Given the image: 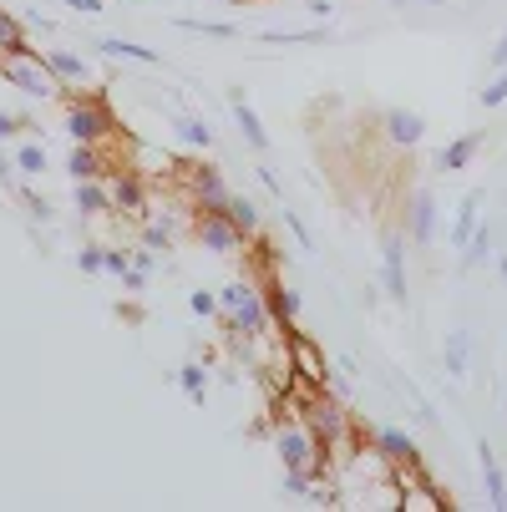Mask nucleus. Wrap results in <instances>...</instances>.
I'll use <instances>...</instances> for the list:
<instances>
[{"label":"nucleus","mask_w":507,"mask_h":512,"mask_svg":"<svg viewBox=\"0 0 507 512\" xmlns=\"http://www.w3.org/2000/svg\"><path fill=\"white\" fill-rule=\"evenodd\" d=\"M168 122H173V132H178V142H183V148H193V153H203V148H208V142H213V127H208L203 117H193V112H173Z\"/></svg>","instance_id":"nucleus-21"},{"label":"nucleus","mask_w":507,"mask_h":512,"mask_svg":"<svg viewBox=\"0 0 507 512\" xmlns=\"http://www.w3.org/2000/svg\"><path fill=\"white\" fill-rule=\"evenodd\" d=\"M142 244H148V249H168L173 244V224H168V218H163V224H148V229H142Z\"/></svg>","instance_id":"nucleus-34"},{"label":"nucleus","mask_w":507,"mask_h":512,"mask_svg":"<svg viewBox=\"0 0 507 512\" xmlns=\"http://www.w3.org/2000/svg\"><path fill=\"white\" fill-rule=\"evenodd\" d=\"M127 269H132V254H127V249H102V274L122 279Z\"/></svg>","instance_id":"nucleus-33"},{"label":"nucleus","mask_w":507,"mask_h":512,"mask_svg":"<svg viewBox=\"0 0 507 512\" xmlns=\"http://www.w3.org/2000/svg\"><path fill=\"white\" fill-rule=\"evenodd\" d=\"M229 112H234V122H239V132H244V142H249V148H254V153H269V132H264L259 112L249 107L244 87H234V92H229Z\"/></svg>","instance_id":"nucleus-15"},{"label":"nucleus","mask_w":507,"mask_h":512,"mask_svg":"<svg viewBox=\"0 0 507 512\" xmlns=\"http://www.w3.org/2000/svg\"><path fill=\"white\" fill-rule=\"evenodd\" d=\"M61 6H71V11H82V16H102V0H61Z\"/></svg>","instance_id":"nucleus-41"},{"label":"nucleus","mask_w":507,"mask_h":512,"mask_svg":"<svg viewBox=\"0 0 507 512\" xmlns=\"http://www.w3.org/2000/svg\"><path fill=\"white\" fill-rule=\"evenodd\" d=\"M284 229H289V234H295V244H300L305 254H315V239H310V229L300 224V218H295V213H284Z\"/></svg>","instance_id":"nucleus-36"},{"label":"nucleus","mask_w":507,"mask_h":512,"mask_svg":"<svg viewBox=\"0 0 507 512\" xmlns=\"http://www.w3.org/2000/svg\"><path fill=\"white\" fill-rule=\"evenodd\" d=\"M97 51L102 56H117V61H142V66H158L163 61L153 46H137V41H122V36H97Z\"/></svg>","instance_id":"nucleus-22"},{"label":"nucleus","mask_w":507,"mask_h":512,"mask_svg":"<svg viewBox=\"0 0 507 512\" xmlns=\"http://www.w3.org/2000/svg\"><path fill=\"white\" fill-rule=\"evenodd\" d=\"M21 56H36L31 51V36H26V21L0 11V61H21Z\"/></svg>","instance_id":"nucleus-17"},{"label":"nucleus","mask_w":507,"mask_h":512,"mask_svg":"<svg viewBox=\"0 0 507 512\" xmlns=\"http://www.w3.org/2000/svg\"><path fill=\"white\" fill-rule=\"evenodd\" d=\"M477 148H482V137H477V132H462V137H452L447 148L437 153V168H442V173H462V168L477 158Z\"/></svg>","instance_id":"nucleus-19"},{"label":"nucleus","mask_w":507,"mask_h":512,"mask_svg":"<svg viewBox=\"0 0 507 512\" xmlns=\"http://www.w3.org/2000/svg\"><path fill=\"white\" fill-rule=\"evenodd\" d=\"M284 492H289V497H310V492H315L310 472H284Z\"/></svg>","instance_id":"nucleus-35"},{"label":"nucleus","mask_w":507,"mask_h":512,"mask_svg":"<svg viewBox=\"0 0 507 512\" xmlns=\"http://www.w3.org/2000/svg\"><path fill=\"white\" fill-rule=\"evenodd\" d=\"M254 178H259V183H264V188H269V193H279V173H274V168H269V163H264V168H259V173H254Z\"/></svg>","instance_id":"nucleus-42"},{"label":"nucleus","mask_w":507,"mask_h":512,"mask_svg":"<svg viewBox=\"0 0 507 512\" xmlns=\"http://www.w3.org/2000/svg\"><path fill=\"white\" fill-rule=\"evenodd\" d=\"M295 421L315 436V442H320V452H330L335 442H345V436H350V421H345V406L335 401V396H325V386L320 391H310L300 406H295Z\"/></svg>","instance_id":"nucleus-1"},{"label":"nucleus","mask_w":507,"mask_h":512,"mask_svg":"<svg viewBox=\"0 0 507 512\" xmlns=\"http://www.w3.org/2000/svg\"><path fill=\"white\" fill-rule=\"evenodd\" d=\"M188 310H193L198 320H219V295H208V289H193V295H188Z\"/></svg>","instance_id":"nucleus-32"},{"label":"nucleus","mask_w":507,"mask_h":512,"mask_svg":"<svg viewBox=\"0 0 507 512\" xmlns=\"http://www.w3.org/2000/svg\"><path fill=\"white\" fill-rule=\"evenodd\" d=\"M381 289L406 310L411 289H406V239L401 234H386V244H381Z\"/></svg>","instance_id":"nucleus-7"},{"label":"nucleus","mask_w":507,"mask_h":512,"mask_svg":"<svg viewBox=\"0 0 507 512\" xmlns=\"http://www.w3.org/2000/svg\"><path fill=\"white\" fill-rule=\"evenodd\" d=\"M188 193H193V203H198V213H229V183H224V173L213 168V163H203V168H193L188 173Z\"/></svg>","instance_id":"nucleus-6"},{"label":"nucleus","mask_w":507,"mask_h":512,"mask_svg":"<svg viewBox=\"0 0 507 512\" xmlns=\"http://www.w3.org/2000/svg\"><path fill=\"white\" fill-rule=\"evenodd\" d=\"M16 173H26V178L46 173V148H41V142H21V148H16Z\"/></svg>","instance_id":"nucleus-28"},{"label":"nucleus","mask_w":507,"mask_h":512,"mask_svg":"<svg viewBox=\"0 0 507 512\" xmlns=\"http://www.w3.org/2000/svg\"><path fill=\"white\" fill-rule=\"evenodd\" d=\"M274 452H279V462H284V472H320V442H315V436L295 421V426H279L274 431Z\"/></svg>","instance_id":"nucleus-3"},{"label":"nucleus","mask_w":507,"mask_h":512,"mask_svg":"<svg viewBox=\"0 0 507 512\" xmlns=\"http://www.w3.org/2000/svg\"><path fill=\"white\" fill-rule=\"evenodd\" d=\"M198 244L208 249V254H219V259H234V254H244V229L234 224L229 213H198Z\"/></svg>","instance_id":"nucleus-4"},{"label":"nucleus","mask_w":507,"mask_h":512,"mask_svg":"<svg viewBox=\"0 0 507 512\" xmlns=\"http://www.w3.org/2000/svg\"><path fill=\"white\" fill-rule=\"evenodd\" d=\"M401 6H447V0H401Z\"/></svg>","instance_id":"nucleus-46"},{"label":"nucleus","mask_w":507,"mask_h":512,"mask_svg":"<svg viewBox=\"0 0 507 512\" xmlns=\"http://www.w3.org/2000/svg\"><path fill=\"white\" fill-rule=\"evenodd\" d=\"M178 31H193V36H219V41H234V36H239V26H229V21H188V16H178Z\"/></svg>","instance_id":"nucleus-30"},{"label":"nucleus","mask_w":507,"mask_h":512,"mask_svg":"<svg viewBox=\"0 0 507 512\" xmlns=\"http://www.w3.org/2000/svg\"><path fill=\"white\" fill-rule=\"evenodd\" d=\"M21 198H26V208H31V213L41 218V224H46V218H51V203H46V198H41L36 188H21Z\"/></svg>","instance_id":"nucleus-38"},{"label":"nucleus","mask_w":507,"mask_h":512,"mask_svg":"<svg viewBox=\"0 0 507 512\" xmlns=\"http://www.w3.org/2000/svg\"><path fill=\"white\" fill-rule=\"evenodd\" d=\"M289 365H295V381H305L310 391H320L325 381H330V365L320 360V350H315V340L310 335H300V330H289Z\"/></svg>","instance_id":"nucleus-8"},{"label":"nucleus","mask_w":507,"mask_h":512,"mask_svg":"<svg viewBox=\"0 0 507 512\" xmlns=\"http://www.w3.org/2000/svg\"><path fill=\"white\" fill-rule=\"evenodd\" d=\"M492 239H497V229H492V224H477V234L462 244V254H467V259H462V269L487 264V259H492Z\"/></svg>","instance_id":"nucleus-25"},{"label":"nucleus","mask_w":507,"mask_h":512,"mask_svg":"<svg viewBox=\"0 0 507 512\" xmlns=\"http://www.w3.org/2000/svg\"><path fill=\"white\" fill-rule=\"evenodd\" d=\"M77 269H82V274H102V249H97V244H87V249L77 254Z\"/></svg>","instance_id":"nucleus-37"},{"label":"nucleus","mask_w":507,"mask_h":512,"mask_svg":"<svg viewBox=\"0 0 507 512\" xmlns=\"http://www.w3.org/2000/svg\"><path fill=\"white\" fill-rule=\"evenodd\" d=\"M31 127V117H16V112H0V137H16V132H26Z\"/></svg>","instance_id":"nucleus-39"},{"label":"nucleus","mask_w":507,"mask_h":512,"mask_svg":"<svg viewBox=\"0 0 507 512\" xmlns=\"http://www.w3.org/2000/svg\"><path fill=\"white\" fill-rule=\"evenodd\" d=\"M497 274H502V284H507V254H502V259H497Z\"/></svg>","instance_id":"nucleus-47"},{"label":"nucleus","mask_w":507,"mask_h":512,"mask_svg":"<svg viewBox=\"0 0 507 512\" xmlns=\"http://www.w3.org/2000/svg\"><path fill=\"white\" fill-rule=\"evenodd\" d=\"M477 213H482V193L472 188V193H462V203H457V218H452V229H447V244H452V249H462V244L477 234V224H482Z\"/></svg>","instance_id":"nucleus-16"},{"label":"nucleus","mask_w":507,"mask_h":512,"mask_svg":"<svg viewBox=\"0 0 507 512\" xmlns=\"http://www.w3.org/2000/svg\"><path fill=\"white\" fill-rule=\"evenodd\" d=\"M477 102H482V107H487V112H492V107H502V102H507V66H497V77H492V82H487V87H482V97H477Z\"/></svg>","instance_id":"nucleus-31"},{"label":"nucleus","mask_w":507,"mask_h":512,"mask_svg":"<svg viewBox=\"0 0 507 512\" xmlns=\"http://www.w3.org/2000/svg\"><path fill=\"white\" fill-rule=\"evenodd\" d=\"M477 462H482V487H487V507H507V477H502V467H497V452L487 447V442H477Z\"/></svg>","instance_id":"nucleus-18"},{"label":"nucleus","mask_w":507,"mask_h":512,"mask_svg":"<svg viewBox=\"0 0 507 512\" xmlns=\"http://www.w3.org/2000/svg\"><path fill=\"white\" fill-rule=\"evenodd\" d=\"M117 132V117H112V107L102 102V97H71L66 102V137L71 142H107Z\"/></svg>","instance_id":"nucleus-2"},{"label":"nucleus","mask_w":507,"mask_h":512,"mask_svg":"<svg viewBox=\"0 0 507 512\" xmlns=\"http://www.w3.org/2000/svg\"><path fill=\"white\" fill-rule=\"evenodd\" d=\"M0 82H11V87H21L26 97H56L61 87H56V77L36 61V56H21V61H0Z\"/></svg>","instance_id":"nucleus-5"},{"label":"nucleus","mask_w":507,"mask_h":512,"mask_svg":"<svg viewBox=\"0 0 507 512\" xmlns=\"http://www.w3.org/2000/svg\"><path fill=\"white\" fill-rule=\"evenodd\" d=\"M381 127H386L391 148H421V137H426V117L421 112H406V107H391L381 117Z\"/></svg>","instance_id":"nucleus-12"},{"label":"nucleus","mask_w":507,"mask_h":512,"mask_svg":"<svg viewBox=\"0 0 507 512\" xmlns=\"http://www.w3.org/2000/svg\"><path fill=\"white\" fill-rule=\"evenodd\" d=\"M310 16H320V21L335 16V0H310Z\"/></svg>","instance_id":"nucleus-44"},{"label":"nucleus","mask_w":507,"mask_h":512,"mask_svg":"<svg viewBox=\"0 0 507 512\" xmlns=\"http://www.w3.org/2000/svg\"><path fill=\"white\" fill-rule=\"evenodd\" d=\"M229 218H234L244 234H254V229H259V203L244 198V193H234V198H229Z\"/></svg>","instance_id":"nucleus-29"},{"label":"nucleus","mask_w":507,"mask_h":512,"mask_svg":"<svg viewBox=\"0 0 507 512\" xmlns=\"http://www.w3.org/2000/svg\"><path fill=\"white\" fill-rule=\"evenodd\" d=\"M71 203H77L87 218L112 213V193H107V183H102V178H82V183H77V193H71Z\"/></svg>","instance_id":"nucleus-20"},{"label":"nucleus","mask_w":507,"mask_h":512,"mask_svg":"<svg viewBox=\"0 0 507 512\" xmlns=\"http://www.w3.org/2000/svg\"><path fill=\"white\" fill-rule=\"evenodd\" d=\"M371 447H376V457H381V462L421 467V447H416V436H411V431H401V426H376V431H371Z\"/></svg>","instance_id":"nucleus-9"},{"label":"nucleus","mask_w":507,"mask_h":512,"mask_svg":"<svg viewBox=\"0 0 507 512\" xmlns=\"http://www.w3.org/2000/svg\"><path fill=\"white\" fill-rule=\"evenodd\" d=\"M178 386H183V396H188L193 406H203V401H208V371H203L198 360H188L183 371H178Z\"/></svg>","instance_id":"nucleus-26"},{"label":"nucleus","mask_w":507,"mask_h":512,"mask_svg":"<svg viewBox=\"0 0 507 512\" xmlns=\"http://www.w3.org/2000/svg\"><path fill=\"white\" fill-rule=\"evenodd\" d=\"M66 173L77 178V183H82V178H107V163L97 158V148H92V142H77V148L66 153Z\"/></svg>","instance_id":"nucleus-23"},{"label":"nucleus","mask_w":507,"mask_h":512,"mask_svg":"<svg viewBox=\"0 0 507 512\" xmlns=\"http://www.w3.org/2000/svg\"><path fill=\"white\" fill-rule=\"evenodd\" d=\"M437 234H442V208H437V193L421 188V193L411 198V239H416V244H437Z\"/></svg>","instance_id":"nucleus-11"},{"label":"nucleus","mask_w":507,"mask_h":512,"mask_svg":"<svg viewBox=\"0 0 507 512\" xmlns=\"http://www.w3.org/2000/svg\"><path fill=\"white\" fill-rule=\"evenodd\" d=\"M259 41H269V46H320V41H330V31L325 26H315V31H259Z\"/></svg>","instance_id":"nucleus-27"},{"label":"nucleus","mask_w":507,"mask_h":512,"mask_svg":"<svg viewBox=\"0 0 507 512\" xmlns=\"http://www.w3.org/2000/svg\"><path fill=\"white\" fill-rule=\"evenodd\" d=\"M26 31H36V36H51V31H56V21H51V16H41V11H26Z\"/></svg>","instance_id":"nucleus-40"},{"label":"nucleus","mask_w":507,"mask_h":512,"mask_svg":"<svg viewBox=\"0 0 507 512\" xmlns=\"http://www.w3.org/2000/svg\"><path fill=\"white\" fill-rule=\"evenodd\" d=\"M107 193H112V213H127V218H142V213H148V183H142L137 173L112 178Z\"/></svg>","instance_id":"nucleus-13"},{"label":"nucleus","mask_w":507,"mask_h":512,"mask_svg":"<svg viewBox=\"0 0 507 512\" xmlns=\"http://www.w3.org/2000/svg\"><path fill=\"white\" fill-rule=\"evenodd\" d=\"M36 61L56 77V87H87L92 82V61L77 56V51H41Z\"/></svg>","instance_id":"nucleus-10"},{"label":"nucleus","mask_w":507,"mask_h":512,"mask_svg":"<svg viewBox=\"0 0 507 512\" xmlns=\"http://www.w3.org/2000/svg\"><path fill=\"white\" fill-rule=\"evenodd\" d=\"M264 310H269V325L295 330V320H300V289H289V284L269 279V289H264Z\"/></svg>","instance_id":"nucleus-14"},{"label":"nucleus","mask_w":507,"mask_h":512,"mask_svg":"<svg viewBox=\"0 0 507 512\" xmlns=\"http://www.w3.org/2000/svg\"><path fill=\"white\" fill-rule=\"evenodd\" d=\"M11 178H16V158L0 153V183H11Z\"/></svg>","instance_id":"nucleus-45"},{"label":"nucleus","mask_w":507,"mask_h":512,"mask_svg":"<svg viewBox=\"0 0 507 512\" xmlns=\"http://www.w3.org/2000/svg\"><path fill=\"white\" fill-rule=\"evenodd\" d=\"M442 360H447V371L462 381V376L472 371V335H467V330H452L447 345H442Z\"/></svg>","instance_id":"nucleus-24"},{"label":"nucleus","mask_w":507,"mask_h":512,"mask_svg":"<svg viewBox=\"0 0 507 512\" xmlns=\"http://www.w3.org/2000/svg\"><path fill=\"white\" fill-rule=\"evenodd\" d=\"M487 61H492V66H507V31L497 36V46H492V56H487Z\"/></svg>","instance_id":"nucleus-43"}]
</instances>
